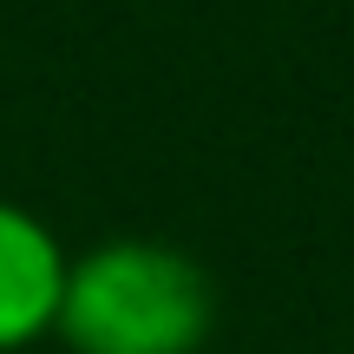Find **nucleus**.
<instances>
[{
  "label": "nucleus",
  "instance_id": "nucleus-2",
  "mask_svg": "<svg viewBox=\"0 0 354 354\" xmlns=\"http://www.w3.org/2000/svg\"><path fill=\"white\" fill-rule=\"evenodd\" d=\"M66 256L73 250L53 236V223L39 210L0 197V354H26L53 342Z\"/></svg>",
  "mask_w": 354,
  "mask_h": 354
},
{
  "label": "nucleus",
  "instance_id": "nucleus-1",
  "mask_svg": "<svg viewBox=\"0 0 354 354\" xmlns=\"http://www.w3.org/2000/svg\"><path fill=\"white\" fill-rule=\"evenodd\" d=\"M216 328V282L165 236H105L66 256L53 342L73 354H203Z\"/></svg>",
  "mask_w": 354,
  "mask_h": 354
}]
</instances>
